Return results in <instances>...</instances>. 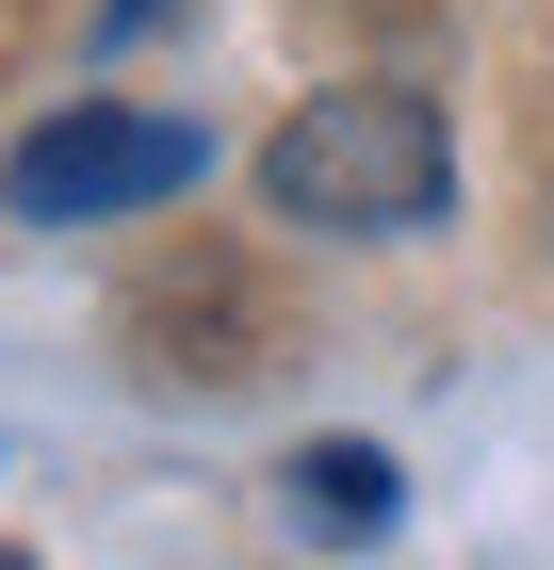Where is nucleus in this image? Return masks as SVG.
Here are the masks:
<instances>
[{
	"label": "nucleus",
	"mask_w": 554,
	"mask_h": 570,
	"mask_svg": "<svg viewBox=\"0 0 554 570\" xmlns=\"http://www.w3.org/2000/svg\"><path fill=\"white\" fill-rule=\"evenodd\" d=\"M261 196L278 228H342V245H376V228H425L457 196V147L408 82H342V98H294L278 147H261Z\"/></svg>",
	"instance_id": "1"
},
{
	"label": "nucleus",
	"mask_w": 554,
	"mask_h": 570,
	"mask_svg": "<svg viewBox=\"0 0 554 570\" xmlns=\"http://www.w3.org/2000/svg\"><path fill=\"white\" fill-rule=\"evenodd\" d=\"M196 164H213V147L179 131V115H115V98H82V115L17 131L0 196H17L33 228H115V213H164V196H196Z\"/></svg>",
	"instance_id": "2"
},
{
	"label": "nucleus",
	"mask_w": 554,
	"mask_h": 570,
	"mask_svg": "<svg viewBox=\"0 0 554 570\" xmlns=\"http://www.w3.org/2000/svg\"><path fill=\"white\" fill-rule=\"evenodd\" d=\"M294 522L310 538H391V456L376 440H310L294 456Z\"/></svg>",
	"instance_id": "3"
},
{
	"label": "nucleus",
	"mask_w": 554,
	"mask_h": 570,
	"mask_svg": "<svg viewBox=\"0 0 554 570\" xmlns=\"http://www.w3.org/2000/svg\"><path fill=\"white\" fill-rule=\"evenodd\" d=\"M98 17H115V33H147V17H164V0H98Z\"/></svg>",
	"instance_id": "4"
},
{
	"label": "nucleus",
	"mask_w": 554,
	"mask_h": 570,
	"mask_svg": "<svg viewBox=\"0 0 554 570\" xmlns=\"http://www.w3.org/2000/svg\"><path fill=\"white\" fill-rule=\"evenodd\" d=\"M0 570H33V554H0Z\"/></svg>",
	"instance_id": "5"
}]
</instances>
